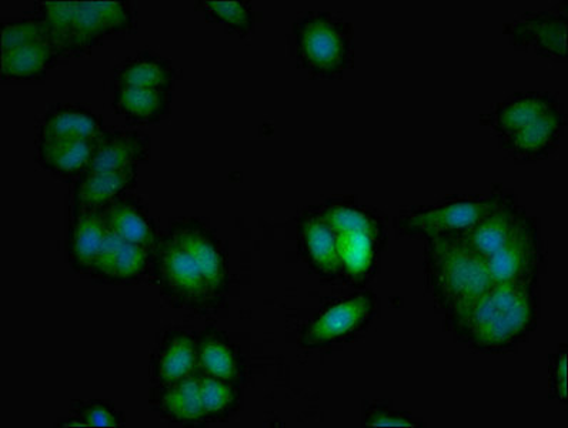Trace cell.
<instances>
[{
	"instance_id": "cell-14",
	"label": "cell",
	"mask_w": 568,
	"mask_h": 428,
	"mask_svg": "<svg viewBox=\"0 0 568 428\" xmlns=\"http://www.w3.org/2000/svg\"><path fill=\"white\" fill-rule=\"evenodd\" d=\"M197 373V333L169 328L151 358L154 386L172 385Z\"/></svg>"
},
{
	"instance_id": "cell-10",
	"label": "cell",
	"mask_w": 568,
	"mask_h": 428,
	"mask_svg": "<svg viewBox=\"0 0 568 428\" xmlns=\"http://www.w3.org/2000/svg\"><path fill=\"white\" fill-rule=\"evenodd\" d=\"M568 7L561 2L545 11L520 14L508 22L505 33L511 47L551 61L567 59Z\"/></svg>"
},
{
	"instance_id": "cell-20",
	"label": "cell",
	"mask_w": 568,
	"mask_h": 428,
	"mask_svg": "<svg viewBox=\"0 0 568 428\" xmlns=\"http://www.w3.org/2000/svg\"><path fill=\"white\" fill-rule=\"evenodd\" d=\"M106 131L103 118L91 109L58 103L44 113L37 141H99Z\"/></svg>"
},
{
	"instance_id": "cell-19",
	"label": "cell",
	"mask_w": 568,
	"mask_h": 428,
	"mask_svg": "<svg viewBox=\"0 0 568 428\" xmlns=\"http://www.w3.org/2000/svg\"><path fill=\"white\" fill-rule=\"evenodd\" d=\"M152 410L172 425L197 427L207 425L204 415L199 373L172 385L154 386L149 398Z\"/></svg>"
},
{
	"instance_id": "cell-21",
	"label": "cell",
	"mask_w": 568,
	"mask_h": 428,
	"mask_svg": "<svg viewBox=\"0 0 568 428\" xmlns=\"http://www.w3.org/2000/svg\"><path fill=\"white\" fill-rule=\"evenodd\" d=\"M197 371L242 385L247 367L241 348L216 327L197 333Z\"/></svg>"
},
{
	"instance_id": "cell-5",
	"label": "cell",
	"mask_w": 568,
	"mask_h": 428,
	"mask_svg": "<svg viewBox=\"0 0 568 428\" xmlns=\"http://www.w3.org/2000/svg\"><path fill=\"white\" fill-rule=\"evenodd\" d=\"M293 41L297 63L313 77L337 79L355 63V31L336 13H303L293 24Z\"/></svg>"
},
{
	"instance_id": "cell-17",
	"label": "cell",
	"mask_w": 568,
	"mask_h": 428,
	"mask_svg": "<svg viewBox=\"0 0 568 428\" xmlns=\"http://www.w3.org/2000/svg\"><path fill=\"white\" fill-rule=\"evenodd\" d=\"M108 226L102 211L71 206L67 236V258L73 272L91 276Z\"/></svg>"
},
{
	"instance_id": "cell-33",
	"label": "cell",
	"mask_w": 568,
	"mask_h": 428,
	"mask_svg": "<svg viewBox=\"0 0 568 428\" xmlns=\"http://www.w3.org/2000/svg\"><path fill=\"white\" fill-rule=\"evenodd\" d=\"M365 426L420 427L422 422L407 415V412L392 410L388 407L373 406L367 408Z\"/></svg>"
},
{
	"instance_id": "cell-31",
	"label": "cell",
	"mask_w": 568,
	"mask_h": 428,
	"mask_svg": "<svg viewBox=\"0 0 568 428\" xmlns=\"http://www.w3.org/2000/svg\"><path fill=\"white\" fill-rule=\"evenodd\" d=\"M0 32H2V52L33 43H52L47 23L37 13L18 19H2Z\"/></svg>"
},
{
	"instance_id": "cell-11",
	"label": "cell",
	"mask_w": 568,
	"mask_h": 428,
	"mask_svg": "<svg viewBox=\"0 0 568 428\" xmlns=\"http://www.w3.org/2000/svg\"><path fill=\"white\" fill-rule=\"evenodd\" d=\"M376 308V297L372 293H358L333 303L305 327L301 337L302 346L325 348L356 336L371 325Z\"/></svg>"
},
{
	"instance_id": "cell-8",
	"label": "cell",
	"mask_w": 568,
	"mask_h": 428,
	"mask_svg": "<svg viewBox=\"0 0 568 428\" xmlns=\"http://www.w3.org/2000/svg\"><path fill=\"white\" fill-rule=\"evenodd\" d=\"M546 263V243L535 216L526 214L506 245L488 257L495 283L538 281Z\"/></svg>"
},
{
	"instance_id": "cell-23",
	"label": "cell",
	"mask_w": 568,
	"mask_h": 428,
	"mask_svg": "<svg viewBox=\"0 0 568 428\" xmlns=\"http://www.w3.org/2000/svg\"><path fill=\"white\" fill-rule=\"evenodd\" d=\"M152 154L151 137L142 131H106L97 144L89 171H122L148 162Z\"/></svg>"
},
{
	"instance_id": "cell-12",
	"label": "cell",
	"mask_w": 568,
	"mask_h": 428,
	"mask_svg": "<svg viewBox=\"0 0 568 428\" xmlns=\"http://www.w3.org/2000/svg\"><path fill=\"white\" fill-rule=\"evenodd\" d=\"M526 214L525 206L517 201L515 193L498 187L491 207L470 232L462 236L463 241L486 262L506 245Z\"/></svg>"
},
{
	"instance_id": "cell-13",
	"label": "cell",
	"mask_w": 568,
	"mask_h": 428,
	"mask_svg": "<svg viewBox=\"0 0 568 428\" xmlns=\"http://www.w3.org/2000/svg\"><path fill=\"white\" fill-rule=\"evenodd\" d=\"M152 253L109 231L92 267L91 277L99 282L122 285L133 283L151 271Z\"/></svg>"
},
{
	"instance_id": "cell-2",
	"label": "cell",
	"mask_w": 568,
	"mask_h": 428,
	"mask_svg": "<svg viewBox=\"0 0 568 428\" xmlns=\"http://www.w3.org/2000/svg\"><path fill=\"white\" fill-rule=\"evenodd\" d=\"M425 275L428 293L447 327L466 315L495 285L485 258L462 236L435 237L425 242Z\"/></svg>"
},
{
	"instance_id": "cell-30",
	"label": "cell",
	"mask_w": 568,
	"mask_h": 428,
	"mask_svg": "<svg viewBox=\"0 0 568 428\" xmlns=\"http://www.w3.org/2000/svg\"><path fill=\"white\" fill-rule=\"evenodd\" d=\"M203 12L213 22L222 23L229 31L247 37L256 27V12H254L252 2L247 0H202L199 2Z\"/></svg>"
},
{
	"instance_id": "cell-34",
	"label": "cell",
	"mask_w": 568,
	"mask_h": 428,
	"mask_svg": "<svg viewBox=\"0 0 568 428\" xmlns=\"http://www.w3.org/2000/svg\"><path fill=\"white\" fill-rule=\"evenodd\" d=\"M567 348L558 350L550 366V391L557 401L567 402Z\"/></svg>"
},
{
	"instance_id": "cell-29",
	"label": "cell",
	"mask_w": 568,
	"mask_h": 428,
	"mask_svg": "<svg viewBox=\"0 0 568 428\" xmlns=\"http://www.w3.org/2000/svg\"><path fill=\"white\" fill-rule=\"evenodd\" d=\"M199 373V387L207 422L227 421L241 407V385Z\"/></svg>"
},
{
	"instance_id": "cell-22",
	"label": "cell",
	"mask_w": 568,
	"mask_h": 428,
	"mask_svg": "<svg viewBox=\"0 0 568 428\" xmlns=\"http://www.w3.org/2000/svg\"><path fill=\"white\" fill-rule=\"evenodd\" d=\"M558 106H561L560 101L550 92H518L481 116V123L490 128L498 137H503L537 121Z\"/></svg>"
},
{
	"instance_id": "cell-9",
	"label": "cell",
	"mask_w": 568,
	"mask_h": 428,
	"mask_svg": "<svg viewBox=\"0 0 568 428\" xmlns=\"http://www.w3.org/2000/svg\"><path fill=\"white\" fill-rule=\"evenodd\" d=\"M168 231L196 258L213 296L224 307L231 292V267L226 247L216 232L197 217L176 218Z\"/></svg>"
},
{
	"instance_id": "cell-27",
	"label": "cell",
	"mask_w": 568,
	"mask_h": 428,
	"mask_svg": "<svg viewBox=\"0 0 568 428\" xmlns=\"http://www.w3.org/2000/svg\"><path fill=\"white\" fill-rule=\"evenodd\" d=\"M98 141H37L38 163L62 181H78L91 167Z\"/></svg>"
},
{
	"instance_id": "cell-32",
	"label": "cell",
	"mask_w": 568,
	"mask_h": 428,
	"mask_svg": "<svg viewBox=\"0 0 568 428\" xmlns=\"http://www.w3.org/2000/svg\"><path fill=\"white\" fill-rule=\"evenodd\" d=\"M72 417L59 426L69 427H122L126 422L122 411L109 401H73Z\"/></svg>"
},
{
	"instance_id": "cell-1",
	"label": "cell",
	"mask_w": 568,
	"mask_h": 428,
	"mask_svg": "<svg viewBox=\"0 0 568 428\" xmlns=\"http://www.w3.org/2000/svg\"><path fill=\"white\" fill-rule=\"evenodd\" d=\"M538 317V281L495 283L448 328L473 350L505 353L530 337Z\"/></svg>"
},
{
	"instance_id": "cell-26",
	"label": "cell",
	"mask_w": 568,
	"mask_h": 428,
	"mask_svg": "<svg viewBox=\"0 0 568 428\" xmlns=\"http://www.w3.org/2000/svg\"><path fill=\"white\" fill-rule=\"evenodd\" d=\"M111 103L114 113L131 124H154L162 122L171 113L172 92L113 86Z\"/></svg>"
},
{
	"instance_id": "cell-15",
	"label": "cell",
	"mask_w": 568,
	"mask_h": 428,
	"mask_svg": "<svg viewBox=\"0 0 568 428\" xmlns=\"http://www.w3.org/2000/svg\"><path fill=\"white\" fill-rule=\"evenodd\" d=\"M565 129L566 114L562 108L558 106L527 126L500 137V146L515 161H541L556 151Z\"/></svg>"
},
{
	"instance_id": "cell-16",
	"label": "cell",
	"mask_w": 568,
	"mask_h": 428,
	"mask_svg": "<svg viewBox=\"0 0 568 428\" xmlns=\"http://www.w3.org/2000/svg\"><path fill=\"white\" fill-rule=\"evenodd\" d=\"M109 231L123 241L146 248L153 255L161 241V233L146 203L131 192L124 193L106 207L102 208Z\"/></svg>"
},
{
	"instance_id": "cell-25",
	"label": "cell",
	"mask_w": 568,
	"mask_h": 428,
	"mask_svg": "<svg viewBox=\"0 0 568 428\" xmlns=\"http://www.w3.org/2000/svg\"><path fill=\"white\" fill-rule=\"evenodd\" d=\"M178 71L171 59L153 51H142L124 59L113 69V86L161 89L173 92Z\"/></svg>"
},
{
	"instance_id": "cell-7",
	"label": "cell",
	"mask_w": 568,
	"mask_h": 428,
	"mask_svg": "<svg viewBox=\"0 0 568 428\" xmlns=\"http://www.w3.org/2000/svg\"><path fill=\"white\" fill-rule=\"evenodd\" d=\"M495 202L488 196L456 197L433 206L413 207L398 214L395 225L402 235L430 241L435 237L465 236L481 221Z\"/></svg>"
},
{
	"instance_id": "cell-24",
	"label": "cell",
	"mask_w": 568,
	"mask_h": 428,
	"mask_svg": "<svg viewBox=\"0 0 568 428\" xmlns=\"http://www.w3.org/2000/svg\"><path fill=\"white\" fill-rule=\"evenodd\" d=\"M136 186L138 167L122 171H88L73 183L71 206L102 211Z\"/></svg>"
},
{
	"instance_id": "cell-6",
	"label": "cell",
	"mask_w": 568,
	"mask_h": 428,
	"mask_svg": "<svg viewBox=\"0 0 568 428\" xmlns=\"http://www.w3.org/2000/svg\"><path fill=\"white\" fill-rule=\"evenodd\" d=\"M149 272L164 300L173 307L194 315H211L223 307L213 296L196 258L169 231L154 248Z\"/></svg>"
},
{
	"instance_id": "cell-18",
	"label": "cell",
	"mask_w": 568,
	"mask_h": 428,
	"mask_svg": "<svg viewBox=\"0 0 568 428\" xmlns=\"http://www.w3.org/2000/svg\"><path fill=\"white\" fill-rule=\"evenodd\" d=\"M298 236L303 255L313 271L325 281H338L342 277V266L337 236L321 208L303 214L298 221Z\"/></svg>"
},
{
	"instance_id": "cell-4",
	"label": "cell",
	"mask_w": 568,
	"mask_h": 428,
	"mask_svg": "<svg viewBox=\"0 0 568 428\" xmlns=\"http://www.w3.org/2000/svg\"><path fill=\"white\" fill-rule=\"evenodd\" d=\"M336 232L342 277L362 285L376 272L378 253L386 243L382 218L361 203L337 198L321 207Z\"/></svg>"
},
{
	"instance_id": "cell-28",
	"label": "cell",
	"mask_w": 568,
	"mask_h": 428,
	"mask_svg": "<svg viewBox=\"0 0 568 428\" xmlns=\"http://www.w3.org/2000/svg\"><path fill=\"white\" fill-rule=\"evenodd\" d=\"M61 58L51 42L33 43L28 47L2 52L0 77L2 81L31 82L47 79Z\"/></svg>"
},
{
	"instance_id": "cell-3",
	"label": "cell",
	"mask_w": 568,
	"mask_h": 428,
	"mask_svg": "<svg viewBox=\"0 0 568 428\" xmlns=\"http://www.w3.org/2000/svg\"><path fill=\"white\" fill-rule=\"evenodd\" d=\"M33 13L47 23L61 57H81L119 34L133 33L136 11L131 2H48L38 0Z\"/></svg>"
}]
</instances>
